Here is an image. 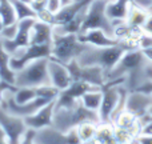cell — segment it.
I'll return each mask as SVG.
<instances>
[{
  "label": "cell",
  "mask_w": 152,
  "mask_h": 144,
  "mask_svg": "<svg viewBox=\"0 0 152 144\" xmlns=\"http://www.w3.org/2000/svg\"><path fill=\"white\" fill-rule=\"evenodd\" d=\"M102 100H103L102 88H95V89H91V91H87L80 97V102L84 107L91 111H96V112H99V108L102 105Z\"/></svg>",
  "instance_id": "7402d4cb"
},
{
  "label": "cell",
  "mask_w": 152,
  "mask_h": 144,
  "mask_svg": "<svg viewBox=\"0 0 152 144\" xmlns=\"http://www.w3.org/2000/svg\"><path fill=\"white\" fill-rule=\"evenodd\" d=\"M48 73H50L51 84L53 87H56L58 89H60V91L68 88L71 86V83L74 81L66 64L51 58L50 61H48Z\"/></svg>",
  "instance_id": "2e32d148"
},
{
  "label": "cell",
  "mask_w": 152,
  "mask_h": 144,
  "mask_svg": "<svg viewBox=\"0 0 152 144\" xmlns=\"http://www.w3.org/2000/svg\"><path fill=\"white\" fill-rule=\"evenodd\" d=\"M23 1H26V3H28V4H32V1H34V0H23Z\"/></svg>",
  "instance_id": "ab89813d"
},
{
  "label": "cell",
  "mask_w": 152,
  "mask_h": 144,
  "mask_svg": "<svg viewBox=\"0 0 152 144\" xmlns=\"http://www.w3.org/2000/svg\"><path fill=\"white\" fill-rule=\"evenodd\" d=\"M36 19L43 23H47L50 26L55 27V13H52L51 11H48L47 8H42V10L36 11Z\"/></svg>",
  "instance_id": "83f0119b"
},
{
  "label": "cell",
  "mask_w": 152,
  "mask_h": 144,
  "mask_svg": "<svg viewBox=\"0 0 152 144\" xmlns=\"http://www.w3.org/2000/svg\"><path fill=\"white\" fill-rule=\"evenodd\" d=\"M132 50L128 44L120 42L118 45L112 47H91L88 45L86 51L76 60L81 66H97L108 73L124 55L126 51Z\"/></svg>",
  "instance_id": "7a4b0ae2"
},
{
  "label": "cell",
  "mask_w": 152,
  "mask_h": 144,
  "mask_svg": "<svg viewBox=\"0 0 152 144\" xmlns=\"http://www.w3.org/2000/svg\"><path fill=\"white\" fill-rule=\"evenodd\" d=\"M143 55H144V58L147 59V60L152 61V47H148V48H143L142 50Z\"/></svg>",
  "instance_id": "d590c367"
},
{
  "label": "cell",
  "mask_w": 152,
  "mask_h": 144,
  "mask_svg": "<svg viewBox=\"0 0 152 144\" xmlns=\"http://www.w3.org/2000/svg\"><path fill=\"white\" fill-rule=\"evenodd\" d=\"M61 1H63V5H67L71 3V0H61Z\"/></svg>",
  "instance_id": "f35d334b"
},
{
  "label": "cell",
  "mask_w": 152,
  "mask_h": 144,
  "mask_svg": "<svg viewBox=\"0 0 152 144\" xmlns=\"http://www.w3.org/2000/svg\"><path fill=\"white\" fill-rule=\"evenodd\" d=\"M86 121L100 123L99 112L86 108L81 104L80 100H79L72 108H59V110H55L52 126L61 132H68L69 129L76 128L79 124L86 123Z\"/></svg>",
  "instance_id": "3957f363"
},
{
  "label": "cell",
  "mask_w": 152,
  "mask_h": 144,
  "mask_svg": "<svg viewBox=\"0 0 152 144\" xmlns=\"http://www.w3.org/2000/svg\"><path fill=\"white\" fill-rule=\"evenodd\" d=\"M11 55L4 50L3 43L0 40V80H4L7 83L15 84L16 72L11 68Z\"/></svg>",
  "instance_id": "ffe728a7"
},
{
  "label": "cell",
  "mask_w": 152,
  "mask_h": 144,
  "mask_svg": "<svg viewBox=\"0 0 152 144\" xmlns=\"http://www.w3.org/2000/svg\"><path fill=\"white\" fill-rule=\"evenodd\" d=\"M95 139L99 144H118L115 137V128L112 123H99Z\"/></svg>",
  "instance_id": "603a6c76"
},
{
  "label": "cell",
  "mask_w": 152,
  "mask_h": 144,
  "mask_svg": "<svg viewBox=\"0 0 152 144\" xmlns=\"http://www.w3.org/2000/svg\"><path fill=\"white\" fill-rule=\"evenodd\" d=\"M45 8L56 15V13L63 8V1H61V0H47V3H45Z\"/></svg>",
  "instance_id": "f546056e"
},
{
  "label": "cell",
  "mask_w": 152,
  "mask_h": 144,
  "mask_svg": "<svg viewBox=\"0 0 152 144\" xmlns=\"http://www.w3.org/2000/svg\"><path fill=\"white\" fill-rule=\"evenodd\" d=\"M36 144H81L77 136L76 128L69 129L68 132H61L53 126L37 129L35 134Z\"/></svg>",
  "instance_id": "8fae6325"
},
{
  "label": "cell",
  "mask_w": 152,
  "mask_h": 144,
  "mask_svg": "<svg viewBox=\"0 0 152 144\" xmlns=\"http://www.w3.org/2000/svg\"><path fill=\"white\" fill-rule=\"evenodd\" d=\"M11 3L13 5L18 21L24 20V19H29V18L36 19V11L32 8L31 4L23 1V0H11Z\"/></svg>",
  "instance_id": "484cf974"
},
{
  "label": "cell",
  "mask_w": 152,
  "mask_h": 144,
  "mask_svg": "<svg viewBox=\"0 0 152 144\" xmlns=\"http://www.w3.org/2000/svg\"><path fill=\"white\" fill-rule=\"evenodd\" d=\"M0 144H10L8 140H7V137H5L4 131H3L1 128H0Z\"/></svg>",
  "instance_id": "8d00e7d4"
},
{
  "label": "cell",
  "mask_w": 152,
  "mask_h": 144,
  "mask_svg": "<svg viewBox=\"0 0 152 144\" xmlns=\"http://www.w3.org/2000/svg\"><path fill=\"white\" fill-rule=\"evenodd\" d=\"M50 102H52V100L47 99V97H36L35 100H32V102H29V103L19 104V103L15 102L13 94H12L10 97H7V99L4 97V102L1 103V107L5 108V110L10 113H12V115L20 116V118H26V116L34 115L35 112H37L40 108H43Z\"/></svg>",
  "instance_id": "5bb4252c"
},
{
  "label": "cell",
  "mask_w": 152,
  "mask_h": 144,
  "mask_svg": "<svg viewBox=\"0 0 152 144\" xmlns=\"http://www.w3.org/2000/svg\"><path fill=\"white\" fill-rule=\"evenodd\" d=\"M36 97H40L37 87H18V89L13 92V99L19 104L29 103Z\"/></svg>",
  "instance_id": "cb8c5ba5"
},
{
  "label": "cell",
  "mask_w": 152,
  "mask_h": 144,
  "mask_svg": "<svg viewBox=\"0 0 152 144\" xmlns=\"http://www.w3.org/2000/svg\"><path fill=\"white\" fill-rule=\"evenodd\" d=\"M3 28H4V23H3V19H1V16H0V35H1Z\"/></svg>",
  "instance_id": "74e56055"
},
{
  "label": "cell",
  "mask_w": 152,
  "mask_h": 144,
  "mask_svg": "<svg viewBox=\"0 0 152 144\" xmlns=\"http://www.w3.org/2000/svg\"><path fill=\"white\" fill-rule=\"evenodd\" d=\"M0 16L3 19L4 26H12V24L18 23L16 13L11 0H0Z\"/></svg>",
  "instance_id": "4316f807"
},
{
  "label": "cell",
  "mask_w": 152,
  "mask_h": 144,
  "mask_svg": "<svg viewBox=\"0 0 152 144\" xmlns=\"http://www.w3.org/2000/svg\"><path fill=\"white\" fill-rule=\"evenodd\" d=\"M87 48L88 45L79 40L77 34H56L53 32L51 59H55L60 63L67 64L74 59H77Z\"/></svg>",
  "instance_id": "277c9868"
},
{
  "label": "cell",
  "mask_w": 152,
  "mask_h": 144,
  "mask_svg": "<svg viewBox=\"0 0 152 144\" xmlns=\"http://www.w3.org/2000/svg\"><path fill=\"white\" fill-rule=\"evenodd\" d=\"M0 128L4 131L10 144H21L28 127L24 121V118L12 115L0 105Z\"/></svg>",
  "instance_id": "ba28073f"
},
{
  "label": "cell",
  "mask_w": 152,
  "mask_h": 144,
  "mask_svg": "<svg viewBox=\"0 0 152 144\" xmlns=\"http://www.w3.org/2000/svg\"><path fill=\"white\" fill-rule=\"evenodd\" d=\"M77 37L81 43L91 47H112L120 43L118 39L108 35L103 29H88L77 34Z\"/></svg>",
  "instance_id": "e0dca14e"
},
{
  "label": "cell",
  "mask_w": 152,
  "mask_h": 144,
  "mask_svg": "<svg viewBox=\"0 0 152 144\" xmlns=\"http://www.w3.org/2000/svg\"><path fill=\"white\" fill-rule=\"evenodd\" d=\"M134 144H135V143H134Z\"/></svg>",
  "instance_id": "60d3db41"
},
{
  "label": "cell",
  "mask_w": 152,
  "mask_h": 144,
  "mask_svg": "<svg viewBox=\"0 0 152 144\" xmlns=\"http://www.w3.org/2000/svg\"><path fill=\"white\" fill-rule=\"evenodd\" d=\"M48 61L50 58H42L34 60L23 69L16 72L15 86L16 87H39L51 84L48 73Z\"/></svg>",
  "instance_id": "5b68a950"
},
{
  "label": "cell",
  "mask_w": 152,
  "mask_h": 144,
  "mask_svg": "<svg viewBox=\"0 0 152 144\" xmlns=\"http://www.w3.org/2000/svg\"><path fill=\"white\" fill-rule=\"evenodd\" d=\"M35 134H36L35 129L28 128L26 132V135H24L23 140H21V144H36L35 143Z\"/></svg>",
  "instance_id": "1f68e13d"
},
{
  "label": "cell",
  "mask_w": 152,
  "mask_h": 144,
  "mask_svg": "<svg viewBox=\"0 0 152 144\" xmlns=\"http://www.w3.org/2000/svg\"><path fill=\"white\" fill-rule=\"evenodd\" d=\"M152 135V120L150 123H147L145 126L142 127V129H140V135Z\"/></svg>",
  "instance_id": "e575fe53"
},
{
  "label": "cell",
  "mask_w": 152,
  "mask_h": 144,
  "mask_svg": "<svg viewBox=\"0 0 152 144\" xmlns=\"http://www.w3.org/2000/svg\"><path fill=\"white\" fill-rule=\"evenodd\" d=\"M135 144H152V135H139L135 140Z\"/></svg>",
  "instance_id": "836d02e7"
},
{
  "label": "cell",
  "mask_w": 152,
  "mask_h": 144,
  "mask_svg": "<svg viewBox=\"0 0 152 144\" xmlns=\"http://www.w3.org/2000/svg\"><path fill=\"white\" fill-rule=\"evenodd\" d=\"M16 32H18V23L12 24V26H4L0 37L1 39H12V37H15Z\"/></svg>",
  "instance_id": "f1b7e54d"
},
{
  "label": "cell",
  "mask_w": 152,
  "mask_h": 144,
  "mask_svg": "<svg viewBox=\"0 0 152 144\" xmlns=\"http://www.w3.org/2000/svg\"><path fill=\"white\" fill-rule=\"evenodd\" d=\"M131 0H108L105 12L112 21H124L128 16Z\"/></svg>",
  "instance_id": "d6986e66"
},
{
  "label": "cell",
  "mask_w": 152,
  "mask_h": 144,
  "mask_svg": "<svg viewBox=\"0 0 152 144\" xmlns=\"http://www.w3.org/2000/svg\"><path fill=\"white\" fill-rule=\"evenodd\" d=\"M55 105H56V99L45 104L43 108H40L37 112L34 115H29L24 118L27 127L31 129H42L45 127H51L53 124V113H55Z\"/></svg>",
  "instance_id": "9a60e30c"
},
{
  "label": "cell",
  "mask_w": 152,
  "mask_h": 144,
  "mask_svg": "<svg viewBox=\"0 0 152 144\" xmlns=\"http://www.w3.org/2000/svg\"><path fill=\"white\" fill-rule=\"evenodd\" d=\"M131 1L147 11H152V0H131Z\"/></svg>",
  "instance_id": "d6a6232c"
},
{
  "label": "cell",
  "mask_w": 152,
  "mask_h": 144,
  "mask_svg": "<svg viewBox=\"0 0 152 144\" xmlns=\"http://www.w3.org/2000/svg\"><path fill=\"white\" fill-rule=\"evenodd\" d=\"M35 21H36V19L34 18L18 21V32H16L15 37H12V39H0L4 50L11 56L15 55L18 51L27 48L31 44V29L34 27Z\"/></svg>",
  "instance_id": "30bf717a"
},
{
  "label": "cell",
  "mask_w": 152,
  "mask_h": 144,
  "mask_svg": "<svg viewBox=\"0 0 152 144\" xmlns=\"http://www.w3.org/2000/svg\"><path fill=\"white\" fill-rule=\"evenodd\" d=\"M107 3L108 0H92L87 8L80 32L88 31V29H103L108 35L113 36V23L105 12Z\"/></svg>",
  "instance_id": "8992f818"
},
{
  "label": "cell",
  "mask_w": 152,
  "mask_h": 144,
  "mask_svg": "<svg viewBox=\"0 0 152 144\" xmlns=\"http://www.w3.org/2000/svg\"><path fill=\"white\" fill-rule=\"evenodd\" d=\"M152 107V94L151 92L140 91H128L126 99V110L131 112L134 116L140 119L142 116L147 115L150 108Z\"/></svg>",
  "instance_id": "4fadbf2b"
},
{
  "label": "cell",
  "mask_w": 152,
  "mask_h": 144,
  "mask_svg": "<svg viewBox=\"0 0 152 144\" xmlns=\"http://www.w3.org/2000/svg\"><path fill=\"white\" fill-rule=\"evenodd\" d=\"M74 81H86L95 87L103 88L107 83V73L103 68L97 66H81L79 61L74 59L66 64Z\"/></svg>",
  "instance_id": "52a82bcc"
},
{
  "label": "cell",
  "mask_w": 152,
  "mask_h": 144,
  "mask_svg": "<svg viewBox=\"0 0 152 144\" xmlns=\"http://www.w3.org/2000/svg\"><path fill=\"white\" fill-rule=\"evenodd\" d=\"M142 32L144 35H150V36H152V11L148 12L147 19H145L144 24L142 26Z\"/></svg>",
  "instance_id": "4dcf8cb0"
},
{
  "label": "cell",
  "mask_w": 152,
  "mask_h": 144,
  "mask_svg": "<svg viewBox=\"0 0 152 144\" xmlns=\"http://www.w3.org/2000/svg\"><path fill=\"white\" fill-rule=\"evenodd\" d=\"M52 55V44H29L27 48L18 51L11 56V68L15 72L23 69L31 61L42 58H51Z\"/></svg>",
  "instance_id": "9c48e42d"
},
{
  "label": "cell",
  "mask_w": 152,
  "mask_h": 144,
  "mask_svg": "<svg viewBox=\"0 0 152 144\" xmlns=\"http://www.w3.org/2000/svg\"><path fill=\"white\" fill-rule=\"evenodd\" d=\"M95 88H100V87H95L92 84L86 83V81H72L71 86L68 88L60 91L59 96L56 97L55 110H59V108H72L87 91H91V89H95Z\"/></svg>",
  "instance_id": "7c38bea8"
},
{
  "label": "cell",
  "mask_w": 152,
  "mask_h": 144,
  "mask_svg": "<svg viewBox=\"0 0 152 144\" xmlns=\"http://www.w3.org/2000/svg\"><path fill=\"white\" fill-rule=\"evenodd\" d=\"M147 59L144 58L142 50H129L126 51L119 63L107 73V81L115 80L119 77H126V87L128 91H135L145 84L144 64Z\"/></svg>",
  "instance_id": "6da1fadb"
},
{
  "label": "cell",
  "mask_w": 152,
  "mask_h": 144,
  "mask_svg": "<svg viewBox=\"0 0 152 144\" xmlns=\"http://www.w3.org/2000/svg\"><path fill=\"white\" fill-rule=\"evenodd\" d=\"M148 12H150V11L144 10V8L139 7V5L134 4V3L131 1L128 16H127V19H126L127 24L135 29H142V26L144 24L145 19H147V16H148Z\"/></svg>",
  "instance_id": "44dd1931"
},
{
  "label": "cell",
  "mask_w": 152,
  "mask_h": 144,
  "mask_svg": "<svg viewBox=\"0 0 152 144\" xmlns=\"http://www.w3.org/2000/svg\"><path fill=\"white\" fill-rule=\"evenodd\" d=\"M97 124L99 123L86 121V123H81L76 127V132H77V136L80 139L81 144H86V143L91 142L92 139H95L96 131H97Z\"/></svg>",
  "instance_id": "d4e9b609"
},
{
  "label": "cell",
  "mask_w": 152,
  "mask_h": 144,
  "mask_svg": "<svg viewBox=\"0 0 152 144\" xmlns=\"http://www.w3.org/2000/svg\"><path fill=\"white\" fill-rule=\"evenodd\" d=\"M53 27L37 20L31 29V44H52Z\"/></svg>",
  "instance_id": "ac0fdd59"
}]
</instances>
